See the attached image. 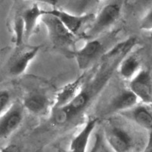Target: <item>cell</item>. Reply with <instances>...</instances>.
Returning <instances> with one entry per match:
<instances>
[{"label": "cell", "mask_w": 152, "mask_h": 152, "mask_svg": "<svg viewBox=\"0 0 152 152\" xmlns=\"http://www.w3.org/2000/svg\"><path fill=\"white\" fill-rule=\"evenodd\" d=\"M133 40H129L122 42L105 54L107 57V65L104 66L91 83L83 86L80 91L75 98L67 105L60 108L52 109V119L55 125H63L76 119L81 113L89 107L94 97L101 89L105 85L114 69L121 63L123 59L129 53L134 47Z\"/></svg>", "instance_id": "6da1fadb"}, {"label": "cell", "mask_w": 152, "mask_h": 152, "mask_svg": "<svg viewBox=\"0 0 152 152\" xmlns=\"http://www.w3.org/2000/svg\"><path fill=\"white\" fill-rule=\"evenodd\" d=\"M104 135L114 152H144L152 145L150 134L121 114L109 116Z\"/></svg>", "instance_id": "7a4b0ae2"}, {"label": "cell", "mask_w": 152, "mask_h": 152, "mask_svg": "<svg viewBox=\"0 0 152 152\" xmlns=\"http://www.w3.org/2000/svg\"><path fill=\"white\" fill-rule=\"evenodd\" d=\"M41 22L46 27L49 39L54 45L61 48H67L75 43L77 36L72 33L57 17L45 13L44 9Z\"/></svg>", "instance_id": "3957f363"}, {"label": "cell", "mask_w": 152, "mask_h": 152, "mask_svg": "<svg viewBox=\"0 0 152 152\" xmlns=\"http://www.w3.org/2000/svg\"><path fill=\"white\" fill-rule=\"evenodd\" d=\"M44 12L57 17L64 25L77 37L81 35L86 36L87 30H89L95 19V15L93 13L75 15L58 8L44 10Z\"/></svg>", "instance_id": "277c9868"}, {"label": "cell", "mask_w": 152, "mask_h": 152, "mask_svg": "<svg viewBox=\"0 0 152 152\" xmlns=\"http://www.w3.org/2000/svg\"><path fill=\"white\" fill-rule=\"evenodd\" d=\"M41 46L26 45L16 47L7 63V71L9 75L18 77L27 70L29 64L38 54Z\"/></svg>", "instance_id": "5b68a950"}, {"label": "cell", "mask_w": 152, "mask_h": 152, "mask_svg": "<svg viewBox=\"0 0 152 152\" xmlns=\"http://www.w3.org/2000/svg\"><path fill=\"white\" fill-rule=\"evenodd\" d=\"M121 13V5L118 2L107 4L101 9L91 27L87 30L86 37H94L108 29L119 19Z\"/></svg>", "instance_id": "8992f818"}, {"label": "cell", "mask_w": 152, "mask_h": 152, "mask_svg": "<svg viewBox=\"0 0 152 152\" xmlns=\"http://www.w3.org/2000/svg\"><path fill=\"white\" fill-rule=\"evenodd\" d=\"M23 104L16 102L1 114L0 117V137L7 139L18 129L23 118Z\"/></svg>", "instance_id": "52a82bcc"}, {"label": "cell", "mask_w": 152, "mask_h": 152, "mask_svg": "<svg viewBox=\"0 0 152 152\" xmlns=\"http://www.w3.org/2000/svg\"><path fill=\"white\" fill-rule=\"evenodd\" d=\"M140 102L152 106V75L147 69H141L129 81V87Z\"/></svg>", "instance_id": "ba28073f"}, {"label": "cell", "mask_w": 152, "mask_h": 152, "mask_svg": "<svg viewBox=\"0 0 152 152\" xmlns=\"http://www.w3.org/2000/svg\"><path fill=\"white\" fill-rule=\"evenodd\" d=\"M104 47L100 40L94 39L87 41L82 48L74 53L79 68L82 70L87 69L98 58L102 56L104 53Z\"/></svg>", "instance_id": "9c48e42d"}, {"label": "cell", "mask_w": 152, "mask_h": 152, "mask_svg": "<svg viewBox=\"0 0 152 152\" xmlns=\"http://www.w3.org/2000/svg\"><path fill=\"white\" fill-rule=\"evenodd\" d=\"M139 127L147 131L152 138V106L139 102L129 110L121 113Z\"/></svg>", "instance_id": "30bf717a"}, {"label": "cell", "mask_w": 152, "mask_h": 152, "mask_svg": "<svg viewBox=\"0 0 152 152\" xmlns=\"http://www.w3.org/2000/svg\"><path fill=\"white\" fill-rule=\"evenodd\" d=\"M140 100L129 88L125 89L112 99L107 106V112L109 115L120 114L137 105Z\"/></svg>", "instance_id": "8fae6325"}, {"label": "cell", "mask_w": 152, "mask_h": 152, "mask_svg": "<svg viewBox=\"0 0 152 152\" xmlns=\"http://www.w3.org/2000/svg\"><path fill=\"white\" fill-rule=\"evenodd\" d=\"M27 110L37 116L45 115L50 110L51 102L49 97L44 93L38 90H34L26 94L22 104Z\"/></svg>", "instance_id": "7c38bea8"}, {"label": "cell", "mask_w": 152, "mask_h": 152, "mask_svg": "<svg viewBox=\"0 0 152 152\" xmlns=\"http://www.w3.org/2000/svg\"><path fill=\"white\" fill-rule=\"evenodd\" d=\"M97 118H89L82 129L73 138L68 150L65 152H86L89 139L97 125Z\"/></svg>", "instance_id": "4fadbf2b"}, {"label": "cell", "mask_w": 152, "mask_h": 152, "mask_svg": "<svg viewBox=\"0 0 152 152\" xmlns=\"http://www.w3.org/2000/svg\"><path fill=\"white\" fill-rule=\"evenodd\" d=\"M83 85L84 76L82 75L77 80L64 86L56 94L52 109L63 107L71 102L78 94L79 92L80 91Z\"/></svg>", "instance_id": "5bb4252c"}, {"label": "cell", "mask_w": 152, "mask_h": 152, "mask_svg": "<svg viewBox=\"0 0 152 152\" xmlns=\"http://www.w3.org/2000/svg\"><path fill=\"white\" fill-rule=\"evenodd\" d=\"M25 25V39L28 40L32 33L35 31L39 20L43 15V9L39 7L38 4L35 3L27 8L21 14Z\"/></svg>", "instance_id": "9a60e30c"}, {"label": "cell", "mask_w": 152, "mask_h": 152, "mask_svg": "<svg viewBox=\"0 0 152 152\" xmlns=\"http://www.w3.org/2000/svg\"><path fill=\"white\" fill-rule=\"evenodd\" d=\"M140 60L134 54L126 56L119 65V73L123 79L130 81L141 70Z\"/></svg>", "instance_id": "2e32d148"}, {"label": "cell", "mask_w": 152, "mask_h": 152, "mask_svg": "<svg viewBox=\"0 0 152 152\" xmlns=\"http://www.w3.org/2000/svg\"><path fill=\"white\" fill-rule=\"evenodd\" d=\"M13 32L15 35V47H20L23 44V40L25 39V25L22 15L15 17L13 23Z\"/></svg>", "instance_id": "e0dca14e"}, {"label": "cell", "mask_w": 152, "mask_h": 152, "mask_svg": "<svg viewBox=\"0 0 152 152\" xmlns=\"http://www.w3.org/2000/svg\"><path fill=\"white\" fill-rule=\"evenodd\" d=\"M139 29L143 31H152V8L143 16L139 23Z\"/></svg>", "instance_id": "ac0fdd59"}, {"label": "cell", "mask_w": 152, "mask_h": 152, "mask_svg": "<svg viewBox=\"0 0 152 152\" xmlns=\"http://www.w3.org/2000/svg\"><path fill=\"white\" fill-rule=\"evenodd\" d=\"M11 95L9 90L2 89L0 91V112L3 113L6 110L9 108L12 104H10Z\"/></svg>", "instance_id": "d6986e66"}, {"label": "cell", "mask_w": 152, "mask_h": 152, "mask_svg": "<svg viewBox=\"0 0 152 152\" xmlns=\"http://www.w3.org/2000/svg\"><path fill=\"white\" fill-rule=\"evenodd\" d=\"M0 152H20L17 146L15 145H7L5 147L1 148Z\"/></svg>", "instance_id": "ffe728a7"}, {"label": "cell", "mask_w": 152, "mask_h": 152, "mask_svg": "<svg viewBox=\"0 0 152 152\" xmlns=\"http://www.w3.org/2000/svg\"><path fill=\"white\" fill-rule=\"evenodd\" d=\"M37 2H42V3L49 4V5L55 6V5H57L58 0H34Z\"/></svg>", "instance_id": "44dd1931"}, {"label": "cell", "mask_w": 152, "mask_h": 152, "mask_svg": "<svg viewBox=\"0 0 152 152\" xmlns=\"http://www.w3.org/2000/svg\"><path fill=\"white\" fill-rule=\"evenodd\" d=\"M151 147V146H149V147L148 148L146 149V150L144 152H152V148Z\"/></svg>", "instance_id": "7402d4cb"}]
</instances>
